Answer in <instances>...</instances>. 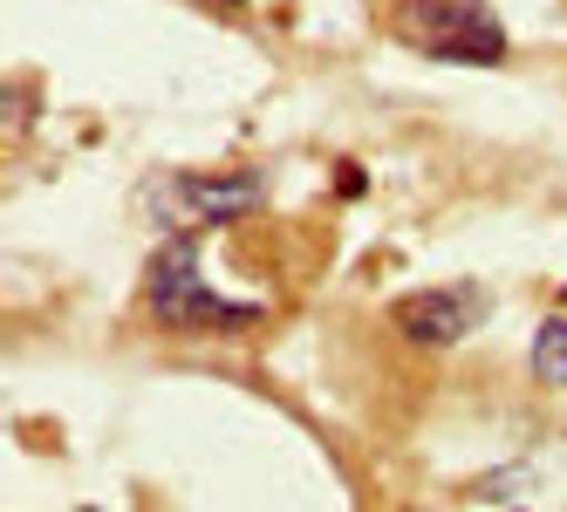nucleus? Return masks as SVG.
<instances>
[{"label":"nucleus","mask_w":567,"mask_h":512,"mask_svg":"<svg viewBox=\"0 0 567 512\" xmlns=\"http://www.w3.org/2000/svg\"><path fill=\"white\" fill-rule=\"evenodd\" d=\"M144 314L157 328H178V335H233V328L260 322V301L213 294L206 267H198V240L178 232V240H165L144 267Z\"/></svg>","instance_id":"obj_1"},{"label":"nucleus","mask_w":567,"mask_h":512,"mask_svg":"<svg viewBox=\"0 0 567 512\" xmlns=\"http://www.w3.org/2000/svg\"><path fill=\"white\" fill-rule=\"evenodd\" d=\"M396 42L424 55V62H452V69H499L506 62V21L485 0H396Z\"/></svg>","instance_id":"obj_2"},{"label":"nucleus","mask_w":567,"mask_h":512,"mask_svg":"<svg viewBox=\"0 0 567 512\" xmlns=\"http://www.w3.org/2000/svg\"><path fill=\"white\" fill-rule=\"evenodd\" d=\"M267 199V171H165L151 185V219L157 226H226L247 219Z\"/></svg>","instance_id":"obj_3"},{"label":"nucleus","mask_w":567,"mask_h":512,"mask_svg":"<svg viewBox=\"0 0 567 512\" xmlns=\"http://www.w3.org/2000/svg\"><path fill=\"white\" fill-rule=\"evenodd\" d=\"M390 322L403 342H417V348H452L465 342L478 322H485V288L478 281H458V288H417V294H403L390 307Z\"/></svg>","instance_id":"obj_4"},{"label":"nucleus","mask_w":567,"mask_h":512,"mask_svg":"<svg viewBox=\"0 0 567 512\" xmlns=\"http://www.w3.org/2000/svg\"><path fill=\"white\" fill-rule=\"evenodd\" d=\"M534 383L567 389V314H547L534 328Z\"/></svg>","instance_id":"obj_5"},{"label":"nucleus","mask_w":567,"mask_h":512,"mask_svg":"<svg viewBox=\"0 0 567 512\" xmlns=\"http://www.w3.org/2000/svg\"><path fill=\"white\" fill-rule=\"evenodd\" d=\"M219 8H239V0H219Z\"/></svg>","instance_id":"obj_6"},{"label":"nucleus","mask_w":567,"mask_h":512,"mask_svg":"<svg viewBox=\"0 0 567 512\" xmlns=\"http://www.w3.org/2000/svg\"><path fill=\"white\" fill-rule=\"evenodd\" d=\"M560 301H567V294H560Z\"/></svg>","instance_id":"obj_7"}]
</instances>
